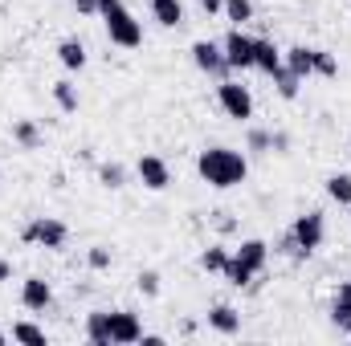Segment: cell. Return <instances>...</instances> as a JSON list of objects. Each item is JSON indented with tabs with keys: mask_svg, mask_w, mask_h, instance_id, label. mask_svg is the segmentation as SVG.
I'll use <instances>...</instances> for the list:
<instances>
[{
	"mask_svg": "<svg viewBox=\"0 0 351 346\" xmlns=\"http://www.w3.org/2000/svg\"><path fill=\"white\" fill-rule=\"evenodd\" d=\"M196 172L200 179L208 183V187H237V183H245V175H250V163H245V155L241 151H233V147H204L200 155H196Z\"/></svg>",
	"mask_w": 351,
	"mask_h": 346,
	"instance_id": "obj_1",
	"label": "cell"
},
{
	"mask_svg": "<svg viewBox=\"0 0 351 346\" xmlns=\"http://www.w3.org/2000/svg\"><path fill=\"white\" fill-rule=\"evenodd\" d=\"M98 16L106 25L110 45H119V49H139L143 45V25L135 21V12L123 0H98Z\"/></svg>",
	"mask_w": 351,
	"mask_h": 346,
	"instance_id": "obj_2",
	"label": "cell"
},
{
	"mask_svg": "<svg viewBox=\"0 0 351 346\" xmlns=\"http://www.w3.org/2000/svg\"><path fill=\"white\" fill-rule=\"evenodd\" d=\"M265 261H269V245L265 241H241L233 253H229V265H225V281L229 285H250L258 273L265 269Z\"/></svg>",
	"mask_w": 351,
	"mask_h": 346,
	"instance_id": "obj_3",
	"label": "cell"
},
{
	"mask_svg": "<svg viewBox=\"0 0 351 346\" xmlns=\"http://www.w3.org/2000/svg\"><path fill=\"white\" fill-rule=\"evenodd\" d=\"M21 241L25 245H41V249H62L70 241V228L53 216H33L25 228H21Z\"/></svg>",
	"mask_w": 351,
	"mask_h": 346,
	"instance_id": "obj_4",
	"label": "cell"
},
{
	"mask_svg": "<svg viewBox=\"0 0 351 346\" xmlns=\"http://www.w3.org/2000/svg\"><path fill=\"white\" fill-rule=\"evenodd\" d=\"M217 102H221V110H225L229 118H237V122H250V118H254V94L241 86V82L221 78V82H217Z\"/></svg>",
	"mask_w": 351,
	"mask_h": 346,
	"instance_id": "obj_5",
	"label": "cell"
},
{
	"mask_svg": "<svg viewBox=\"0 0 351 346\" xmlns=\"http://www.w3.org/2000/svg\"><path fill=\"white\" fill-rule=\"evenodd\" d=\"M290 232H294V241H298V249L311 257L319 245H323V237H327V224H323V212H302L294 224H290Z\"/></svg>",
	"mask_w": 351,
	"mask_h": 346,
	"instance_id": "obj_6",
	"label": "cell"
},
{
	"mask_svg": "<svg viewBox=\"0 0 351 346\" xmlns=\"http://www.w3.org/2000/svg\"><path fill=\"white\" fill-rule=\"evenodd\" d=\"M192 62H196V70L200 74H208V78H229V62H225V49L217 45V41H196L192 45Z\"/></svg>",
	"mask_w": 351,
	"mask_h": 346,
	"instance_id": "obj_7",
	"label": "cell"
},
{
	"mask_svg": "<svg viewBox=\"0 0 351 346\" xmlns=\"http://www.w3.org/2000/svg\"><path fill=\"white\" fill-rule=\"evenodd\" d=\"M221 49H225L229 70H254V37H245L241 29H233V33L221 41Z\"/></svg>",
	"mask_w": 351,
	"mask_h": 346,
	"instance_id": "obj_8",
	"label": "cell"
},
{
	"mask_svg": "<svg viewBox=\"0 0 351 346\" xmlns=\"http://www.w3.org/2000/svg\"><path fill=\"white\" fill-rule=\"evenodd\" d=\"M143 338V326H139V314L131 310H110V343L114 346H131Z\"/></svg>",
	"mask_w": 351,
	"mask_h": 346,
	"instance_id": "obj_9",
	"label": "cell"
},
{
	"mask_svg": "<svg viewBox=\"0 0 351 346\" xmlns=\"http://www.w3.org/2000/svg\"><path fill=\"white\" fill-rule=\"evenodd\" d=\"M135 175H139V183H143L147 191H164V187L172 183V172H168V163H164L160 155H143V159L135 163Z\"/></svg>",
	"mask_w": 351,
	"mask_h": 346,
	"instance_id": "obj_10",
	"label": "cell"
},
{
	"mask_svg": "<svg viewBox=\"0 0 351 346\" xmlns=\"http://www.w3.org/2000/svg\"><path fill=\"white\" fill-rule=\"evenodd\" d=\"M21 306L25 310H49L53 306V289H49V281H41V277H25L21 281Z\"/></svg>",
	"mask_w": 351,
	"mask_h": 346,
	"instance_id": "obj_11",
	"label": "cell"
},
{
	"mask_svg": "<svg viewBox=\"0 0 351 346\" xmlns=\"http://www.w3.org/2000/svg\"><path fill=\"white\" fill-rule=\"evenodd\" d=\"M86 338L94 346H114L110 343V310H90L86 314Z\"/></svg>",
	"mask_w": 351,
	"mask_h": 346,
	"instance_id": "obj_12",
	"label": "cell"
},
{
	"mask_svg": "<svg viewBox=\"0 0 351 346\" xmlns=\"http://www.w3.org/2000/svg\"><path fill=\"white\" fill-rule=\"evenodd\" d=\"M294 78H311L315 74V49H306V45H294V49H286V62H282Z\"/></svg>",
	"mask_w": 351,
	"mask_h": 346,
	"instance_id": "obj_13",
	"label": "cell"
},
{
	"mask_svg": "<svg viewBox=\"0 0 351 346\" xmlns=\"http://www.w3.org/2000/svg\"><path fill=\"white\" fill-rule=\"evenodd\" d=\"M208 326H213L217 334H237V330H241V314H237L233 306H213V310H208Z\"/></svg>",
	"mask_w": 351,
	"mask_h": 346,
	"instance_id": "obj_14",
	"label": "cell"
},
{
	"mask_svg": "<svg viewBox=\"0 0 351 346\" xmlns=\"http://www.w3.org/2000/svg\"><path fill=\"white\" fill-rule=\"evenodd\" d=\"M152 4V16L164 25V29H180L184 25V4L180 0H147Z\"/></svg>",
	"mask_w": 351,
	"mask_h": 346,
	"instance_id": "obj_15",
	"label": "cell"
},
{
	"mask_svg": "<svg viewBox=\"0 0 351 346\" xmlns=\"http://www.w3.org/2000/svg\"><path fill=\"white\" fill-rule=\"evenodd\" d=\"M278 66H282V53H278V45H274V41H262V37H254V70L274 74Z\"/></svg>",
	"mask_w": 351,
	"mask_h": 346,
	"instance_id": "obj_16",
	"label": "cell"
},
{
	"mask_svg": "<svg viewBox=\"0 0 351 346\" xmlns=\"http://www.w3.org/2000/svg\"><path fill=\"white\" fill-rule=\"evenodd\" d=\"M58 62H62L66 70H82V66H86V45H82L78 37H66V41L58 45Z\"/></svg>",
	"mask_w": 351,
	"mask_h": 346,
	"instance_id": "obj_17",
	"label": "cell"
},
{
	"mask_svg": "<svg viewBox=\"0 0 351 346\" xmlns=\"http://www.w3.org/2000/svg\"><path fill=\"white\" fill-rule=\"evenodd\" d=\"M12 139H16L25 151H37V147H41V131H37L33 118H16V122H12Z\"/></svg>",
	"mask_w": 351,
	"mask_h": 346,
	"instance_id": "obj_18",
	"label": "cell"
},
{
	"mask_svg": "<svg viewBox=\"0 0 351 346\" xmlns=\"http://www.w3.org/2000/svg\"><path fill=\"white\" fill-rule=\"evenodd\" d=\"M269 78H274V86H278V94H282L286 102H294V98H298V86H302V78H294V74H290L286 66H278V70H274Z\"/></svg>",
	"mask_w": 351,
	"mask_h": 346,
	"instance_id": "obj_19",
	"label": "cell"
},
{
	"mask_svg": "<svg viewBox=\"0 0 351 346\" xmlns=\"http://www.w3.org/2000/svg\"><path fill=\"white\" fill-rule=\"evenodd\" d=\"M225 265H229V249H221V245H208L200 253V269L204 273H225Z\"/></svg>",
	"mask_w": 351,
	"mask_h": 346,
	"instance_id": "obj_20",
	"label": "cell"
},
{
	"mask_svg": "<svg viewBox=\"0 0 351 346\" xmlns=\"http://www.w3.org/2000/svg\"><path fill=\"white\" fill-rule=\"evenodd\" d=\"M237 29L245 25V21H254V0H225V8H221Z\"/></svg>",
	"mask_w": 351,
	"mask_h": 346,
	"instance_id": "obj_21",
	"label": "cell"
},
{
	"mask_svg": "<svg viewBox=\"0 0 351 346\" xmlns=\"http://www.w3.org/2000/svg\"><path fill=\"white\" fill-rule=\"evenodd\" d=\"M98 179H102V187L119 191V187H127V168L123 163H102L98 168Z\"/></svg>",
	"mask_w": 351,
	"mask_h": 346,
	"instance_id": "obj_22",
	"label": "cell"
},
{
	"mask_svg": "<svg viewBox=\"0 0 351 346\" xmlns=\"http://www.w3.org/2000/svg\"><path fill=\"white\" fill-rule=\"evenodd\" d=\"M327 196H331L335 204H351V175L348 172L331 175V179H327Z\"/></svg>",
	"mask_w": 351,
	"mask_h": 346,
	"instance_id": "obj_23",
	"label": "cell"
},
{
	"mask_svg": "<svg viewBox=\"0 0 351 346\" xmlns=\"http://www.w3.org/2000/svg\"><path fill=\"white\" fill-rule=\"evenodd\" d=\"M53 102H58L66 114H74V110H78V90H74V82H53Z\"/></svg>",
	"mask_w": 351,
	"mask_h": 346,
	"instance_id": "obj_24",
	"label": "cell"
},
{
	"mask_svg": "<svg viewBox=\"0 0 351 346\" xmlns=\"http://www.w3.org/2000/svg\"><path fill=\"white\" fill-rule=\"evenodd\" d=\"M12 338H16V343H29V346H45V330L33 326V322H16V326H12Z\"/></svg>",
	"mask_w": 351,
	"mask_h": 346,
	"instance_id": "obj_25",
	"label": "cell"
},
{
	"mask_svg": "<svg viewBox=\"0 0 351 346\" xmlns=\"http://www.w3.org/2000/svg\"><path fill=\"white\" fill-rule=\"evenodd\" d=\"M274 253H282V257H290V261H306V253L298 249V241H294V232L286 228L282 237H278V245H274Z\"/></svg>",
	"mask_w": 351,
	"mask_h": 346,
	"instance_id": "obj_26",
	"label": "cell"
},
{
	"mask_svg": "<svg viewBox=\"0 0 351 346\" xmlns=\"http://www.w3.org/2000/svg\"><path fill=\"white\" fill-rule=\"evenodd\" d=\"M331 322H335V330H343V334H351V302H343V297H335V306H331Z\"/></svg>",
	"mask_w": 351,
	"mask_h": 346,
	"instance_id": "obj_27",
	"label": "cell"
},
{
	"mask_svg": "<svg viewBox=\"0 0 351 346\" xmlns=\"http://www.w3.org/2000/svg\"><path fill=\"white\" fill-rule=\"evenodd\" d=\"M315 74H319V78H335V74H339V62H335L327 49H315Z\"/></svg>",
	"mask_w": 351,
	"mask_h": 346,
	"instance_id": "obj_28",
	"label": "cell"
},
{
	"mask_svg": "<svg viewBox=\"0 0 351 346\" xmlns=\"http://www.w3.org/2000/svg\"><path fill=\"white\" fill-rule=\"evenodd\" d=\"M135 285H139V293L156 297V293H160V273H156V269H143V273L135 277Z\"/></svg>",
	"mask_w": 351,
	"mask_h": 346,
	"instance_id": "obj_29",
	"label": "cell"
},
{
	"mask_svg": "<svg viewBox=\"0 0 351 346\" xmlns=\"http://www.w3.org/2000/svg\"><path fill=\"white\" fill-rule=\"evenodd\" d=\"M86 265H90V269H110V249L94 245V249L86 253Z\"/></svg>",
	"mask_w": 351,
	"mask_h": 346,
	"instance_id": "obj_30",
	"label": "cell"
},
{
	"mask_svg": "<svg viewBox=\"0 0 351 346\" xmlns=\"http://www.w3.org/2000/svg\"><path fill=\"white\" fill-rule=\"evenodd\" d=\"M250 151H258V155L269 151V131H262V127H254V131H250Z\"/></svg>",
	"mask_w": 351,
	"mask_h": 346,
	"instance_id": "obj_31",
	"label": "cell"
},
{
	"mask_svg": "<svg viewBox=\"0 0 351 346\" xmlns=\"http://www.w3.org/2000/svg\"><path fill=\"white\" fill-rule=\"evenodd\" d=\"M74 8H78L82 16H98V0H74Z\"/></svg>",
	"mask_w": 351,
	"mask_h": 346,
	"instance_id": "obj_32",
	"label": "cell"
},
{
	"mask_svg": "<svg viewBox=\"0 0 351 346\" xmlns=\"http://www.w3.org/2000/svg\"><path fill=\"white\" fill-rule=\"evenodd\" d=\"M196 4H200V8H204V12H208V16H213V12H221V8H225V0H196Z\"/></svg>",
	"mask_w": 351,
	"mask_h": 346,
	"instance_id": "obj_33",
	"label": "cell"
},
{
	"mask_svg": "<svg viewBox=\"0 0 351 346\" xmlns=\"http://www.w3.org/2000/svg\"><path fill=\"white\" fill-rule=\"evenodd\" d=\"M139 343H143V346H164V338H160V334H143Z\"/></svg>",
	"mask_w": 351,
	"mask_h": 346,
	"instance_id": "obj_34",
	"label": "cell"
},
{
	"mask_svg": "<svg viewBox=\"0 0 351 346\" xmlns=\"http://www.w3.org/2000/svg\"><path fill=\"white\" fill-rule=\"evenodd\" d=\"M335 297H343V302H351V281H339V293Z\"/></svg>",
	"mask_w": 351,
	"mask_h": 346,
	"instance_id": "obj_35",
	"label": "cell"
},
{
	"mask_svg": "<svg viewBox=\"0 0 351 346\" xmlns=\"http://www.w3.org/2000/svg\"><path fill=\"white\" fill-rule=\"evenodd\" d=\"M8 273H12V269H8V261H0V281H8Z\"/></svg>",
	"mask_w": 351,
	"mask_h": 346,
	"instance_id": "obj_36",
	"label": "cell"
},
{
	"mask_svg": "<svg viewBox=\"0 0 351 346\" xmlns=\"http://www.w3.org/2000/svg\"><path fill=\"white\" fill-rule=\"evenodd\" d=\"M0 343H4V334H0Z\"/></svg>",
	"mask_w": 351,
	"mask_h": 346,
	"instance_id": "obj_37",
	"label": "cell"
},
{
	"mask_svg": "<svg viewBox=\"0 0 351 346\" xmlns=\"http://www.w3.org/2000/svg\"><path fill=\"white\" fill-rule=\"evenodd\" d=\"M348 208H351V204H348Z\"/></svg>",
	"mask_w": 351,
	"mask_h": 346,
	"instance_id": "obj_38",
	"label": "cell"
}]
</instances>
